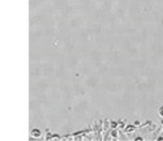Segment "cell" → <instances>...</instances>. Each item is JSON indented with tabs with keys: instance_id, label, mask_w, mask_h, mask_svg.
<instances>
[{
	"instance_id": "cell-1",
	"label": "cell",
	"mask_w": 163,
	"mask_h": 141,
	"mask_svg": "<svg viewBox=\"0 0 163 141\" xmlns=\"http://www.w3.org/2000/svg\"><path fill=\"white\" fill-rule=\"evenodd\" d=\"M42 136V132L41 129H38V128H34L32 131V137H35V139H38V137H41Z\"/></svg>"
},
{
	"instance_id": "cell-2",
	"label": "cell",
	"mask_w": 163,
	"mask_h": 141,
	"mask_svg": "<svg viewBox=\"0 0 163 141\" xmlns=\"http://www.w3.org/2000/svg\"><path fill=\"white\" fill-rule=\"evenodd\" d=\"M136 128H137V127H136L134 124L133 126H127V127H124V132H134L136 131Z\"/></svg>"
},
{
	"instance_id": "cell-3",
	"label": "cell",
	"mask_w": 163,
	"mask_h": 141,
	"mask_svg": "<svg viewBox=\"0 0 163 141\" xmlns=\"http://www.w3.org/2000/svg\"><path fill=\"white\" fill-rule=\"evenodd\" d=\"M112 136V139H117L119 137V131H117V128H112L111 129V133H110Z\"/></svg>"
},
{
	"instance_id": "cell-4",
	"label": "cell",
	"mask_w": 163,
	"mask_h": 141,
	"mask_svg": "<svg viewBox=\"0 0 163 141\" xmlns=\"http://www.w3.org/2000/svg\"><path fill=\"white\" fill-rule=\"evenodd\" d=\"M111 128H119V122H111Z\"/></svg>"
},
{
	"instance_id": "cell-5",
	"label": "cell",
	"mask_w": 163,
	"mask_h": 141,
	"mask_svg": "<svg viewBox=\"0 0 163 141\" xmlns=\"http://www.w3.org/2000/svg\"><path fill=\"white\" fill-rule=\"evenodd\" d=\"M158 114H159V115L163 118V105H162L161 107H159V110H158Z\"/></svg>"
},
{
	"instance_id": "cell-6",
	"label": "cell",
	"mask_w": 163,
	"mask_h": 141,
	"mask_svg": "<svg viewBox=\"0 0 163 141\" xmlns=\"http://www.w3.org/2000/svg\"><path fill=\"white\" fill-rule=\"evenodd\" d=\"M161 126H163V120H162V123H161Z\"/></svg>"
}]
</instances>
